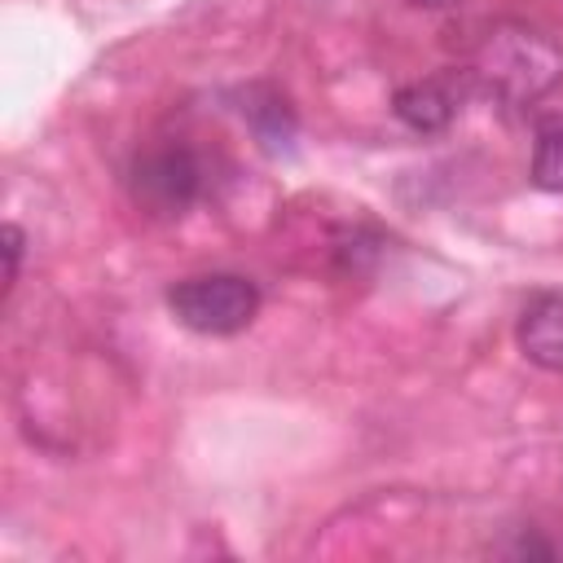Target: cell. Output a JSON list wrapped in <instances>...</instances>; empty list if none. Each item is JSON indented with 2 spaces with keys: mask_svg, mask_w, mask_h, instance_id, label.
<instances>
[{
  "mask_svg": "<svg viewBox=\"0 0 563 563\" xmlns=\"http://www.w3.org/2000/svg\"><path fill=\"white\" fill-rule=\"evenodd\" d=\"M409 4H418V9H449V4H457V0H409Z\"/></svg>",
  "mask_w": 563,
  "mask_h": 563,
  "instance_id": "obj_8",
  "label": "cell"
},
{
  "mask_svg": "<svg viewBox=\"0 0 563 563\" xmlns=\"http://www.w3.org/2000/svg\"><path fill=\"white\" fill-rule=\"evenodd\" d=\"M462 101V88H457V79H418V84H405L400 92H396V101H391V110H396V119L405 123V128H413V132H422V136H431V132H444L453 119H457V106Z\"/></svg>",
  "mask_w": 563,
  "mask_h": 563,
  "instance_id": "obj_5",
  "label": "cell"
},
{
  "mask_svg": "<svg viewBox=\"0 0 563 563\" xmlns=\"http://www.w3.org/2000/svg\"><path fill=\"white\" fill-rule=\"evenodd\" d=\"M132 198L154 216H180L202 198V163L189 145H154L132 163Z\"/></svg>",
  "mask_w": 563,
  "mask_h": 563,
  "instance_id": "obj_3",
  "label": "cell"
},
{
  "mask_svg": "<svg viewBox=\"0 0 563 563\" xmlns=\"http://www.w3.org/2000/svg\"><path fill=\"white\" fill-rule=\"evenodd\" d=\"M466 79L501 106H532L563 79V44L541 26L497 22L475 44Z\"/></svg>",
  "mask_w": 563,
  "mask_h": 563,
  "instance_id": "obj_1",
  "label": "cell"
},
{
  "mask_svg": "<svg viewBox=\"0 0 563 563\" xmlns=\"http://www.w3.org/2000/svg\"><path fill=\"white\" fill-rule=\"evenodd\" d=\"M515 339L532 365L563 374V290H545V295L528 299V308L519 312Z\"/></svg>",
  "mask_w": 563,
  "mask_h": 563,
  "instance_id": "obj_4",
  "label": "cell"
},
{
  "mask_svg": "<svg viewBox=\"0 0 563 563\" xmlns=\"http://www.w3.org/2000/svg\"><path fill=\"white\" fill-rule=\"evenodd\" d=\"M532 185L563 189V114H550L537 123L532 141Z\"/></svg>",
  "mask_w": 563,
  "mask_h": 563,
  "instance_id": "obj_6",
  "label": "cell"
},
{
  "mask_svg": "<svg viewBox=\"0 0 563 563\" xmlns=\"http://www.w3.org/2000/svg\"><path fill=\"white\" fill-rule=\"evenodd\" d=\"M167 308L185 330L229 339L255 321L260 286L242 273H194L167 286Z\"/></svg>",
  "mask_w": 563,
  "mask_h": 563,
  "instance_id": "obj_2",
  "label": "cell"
},
{
  "mask_svg": "<svg viewBox=\"0 0 563 563\" xmlns=\"http://www.w3.org/2000/svg\"><path fill=\"white\" fill-rule=\"evenodd\" d=\"M22 251H26V233H22L18 224H4V290H13V286H18Z\"/></svg>",
  "mask_w": 563,
  "mask_h": 563,
  "instance_id": "obj_7",
  "label": "cell"
}]
</instances>
